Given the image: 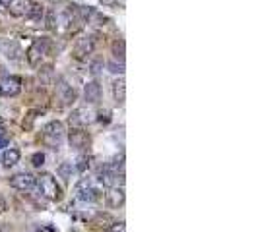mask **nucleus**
<instances>
[{
  "label": "nucleus",
  "instance_id": "nucleus-1",
  "mask_svg": "<svg viewBox=\"0 0 258 232\" xmlns=\"http://www.w3.org/2000/svg\"><path fill=\"white\" fill-rule=\"evenodd\" d=\"M35 186L39 188V193H41L43 197L51 199V201H58V199L62 197V190H60V186L56 184V180H54L51 174H43L41 178H37Z\"/></svg>",
  "mask_w": 258,
  "mask_h": 232
},
{
  "label": "nucleus",
  "instance_id": "nucleus-2",
  "mask_svg": "<svg viewBox=\"0 0 258 232\" xmlns=\"http://www.w3.org/2000/svg\"><path fill=\"white\" fill-rule=\"evenodd\" d=\"M64 136H66V128H64V124L58 122V120L49 122L47 126L43 128V139H45V143L51 145V147H58V145L62 143Z\"/></svg>",
  "mask_w": 258,
  "mask_h": 232
},
{
  "label": "nucleus",
  "instance_id": "nucleus-3",
  "mask_svg": "<svg viewBox=\"0 0 258 232\" xmlns=\"http://www.w3.org/2000/svg\"><path fill=\"white\" fill-rule=\"evenodd\" d=\"M47 50H49V41L45 37L35 39L31 48L27 50V60H29V64H31V66H37V64L41 62V58L47 54Z\"/></svg>",
  "mask_w": 258,
  "mask_h": 232
},
{
  "label": "nucleus",
  "instance_id": "nucleus-4",
  "mask_svg": "<svg viewBox=\"0 0 258 232\" xmlns=\"http://www.w3.org/2000/svg\"><path fill=\"white\" fill-rule=\"evenodd\" d=\"M122 178H124V174H118L115 170H111L109 164H105V166H101V168L97 170V180L103 186H107V188L122 186Z\"/></svg>",
  "mask_w": 258,
  "mask_h": 232
},
{
  "label": "nucleus",
  "instance_id": "nucleus-5",
  "mask_svg": "<svg viewBox=\"0 0 258 232\" xmlns=\"http://www.w3.org/2000/svg\"><path fill=\"white\" fill-rule=\"evenodd\" d=\"M0 93L4 97H16L22 93V77L18 76H8L2 83H0Z\"/></svg>",
  "mask_w": 258,
  "mask_h": 232
},
{
  "label": "nucleus",
  "instance_id": "nucleus-6",
  "mask_svg": "<svg viewBox=\"0 0 258 232\" xmlns=\"http://www.w3.org/2000/svg\"><path fill=\"white\" fill-rule=\"evenodd\" d=\"M94 48H95V37H92V35H82L76 41V45H74V54L78 58H86L88 54L94 52Z\"/></svg>",
  "mask_w": 258,
  "mask_h": 232
},
{
  "label": "nucleus",
  "instance_id": "nucleus-7",
  "mask_svg": "<svg viewBox=\"0 0 258 232\" xmlns=\"http://www.w3.org/2000/svg\"><path fill=\"white\" fill-rule=\"evenodd\" d=\"M68 141H70L72 149L82 151V149L88 147V143H90V136H88V132H84V128H72L70 136H68Z\"/></svg>",
  "mask_w": 258,
  "mask_h": 232
},
{
  "label": "nucleus",
  "instance_id": "nucleus-8",
  "mask_svg": "<svg viewBox=\"0 0 258 232\" xmlns=\"http://www.w3.org/2000/svg\"><path fill=\"white\" fill-rule=\"evenodd\" d=\"M37 182V178L33 176V174H29V172H20V174H14L12 178H10V186L12 188H16V190H31L33 186Z\"/></svg>",
  "mask_w": 258,
  "mask_h": 232
},
{
  "label": "nucleus",
  "instance_id": "nucleus-9",
  "mask_svg": "<svg viewBox=\"0 0 258 232\" xmlns=\"http://www.w3.org/2000/svg\"><path fill=\"white\" fill-rule=\"evenodd\" d=\"M105 197H107V203L111 205V207H120L122 203H124V188L122 186H115V188H109V192L105 193Z\"/></svg>",
  "mask_w": 258,
  "mask_h": 232
},
{
  "label": "nucleus",
  "instance_id": "nucleus-10",
  "mask_svg": "<svg viewBox=\"0 0 258 232\" xmlns=\"http://www.w3.org/2000/svg\"><path fill=\"white\" fill-rule=\"evenodd\" d=\"M84 99L88 101V105L99 103V99H101V85L97 81L86 83V87H84Z\"/></svg>",
  "mask_w": 258,
  "mask_h": 232
},
{
  "label": "nucleus",
  "instance_id": "nucleus-11",
  "mask_svg": "<svg viewBox=\"0 0 258 232\" xmlns=\"http://www.w3.org/2000/svg\"><path fill=\"white\" fill-rule=\"evenodd\" d=\"M90 113L86 111V109H76V111H72L70 115V126L72 128H84L86 124H90Z\"/></svg>",
  "mask_w": 258,
  "mask_h": 232
},
{
  "label": "nucleus",
  "instance_id": "nucleus-12",
  "mask_svg": "<svg viewBox=\"0 0 258 232\" xmlns=\"http://www.w3.org/2000/svg\"><path fill=\"white\" fill-rule=\"evenodd\" d=\"M0 52H2V54H6L8 58L16 60V58H20V54H22V48L18 46V43H14V41L0 39Z\"/></svg>",
  "mask_w": 258,
  "mask_h": 232
},
{
  "label": "nucleus",
  "instance_id": "nucleus-13",
  "mask_svg": "<svg viewBox=\"0 0 258 232\" xmlns=\"http://www.w3.org/2000/svg\"><path fill=\"white\" fill-rule=\"evenodd\" d=\"M76 89L72 87V85H66L64 81L62 83H58V99H60V103L62 105H70L76 101Z\"/></svg>",
  "mask_w": 258,
  "mask_h": 232
},
{
  "label": "nucleus",
  "instance_id": "nucleus-14",
  "mask_svg": "<svg viewBox=\"0 0 258 232\" xmlns=\"http://www.w3.org/2000/svg\"><path fill=\"white\" fill-rule=\"evenodd\" d=\"M78 197L82 199V201H86V203H94L97 201L99 197H101V193H99V190L94 188V186H84V188H80V193H78Z\"/></svg>",
  "mask_w": 258,
  "mask_h": 232
},
{
  "label": "nucleus",
  "instance_id": "nucleus-15",
  "mask_svg": "<svg viewBox=\"0 0 258 232\" xmlns=\"http://www.w3.org/2000/svg\"><path fill=\"white\" fill-rule=\"evenodd\" d=\"M22 159V153L16 149V147H10V149H6L4 151V155H2V164L6 166V168H10V166H16L18 162Z\"/></svg>",
  "mask_w": 258,
  "mask_h": 232
},
{
  "label": "nucleus",
  "instance_id": "nucleus-16",
  "mask_svg": "<svg viewBox=\"0 0 258 232\" xmlns=\"http://www.w3.org/2000/svg\"><path fill=\"white\" fill-rule=\"evenodd\" d=\"M29 8H31V0H14L8 10H10L14 16H27Z\"/></svg>",
  "mask_w": 258,
  "mask_h": 232
},
{
  "label": "nucleus",
  "instance_id": "nucleus-17",
  "mask_svg": "<svg viewBox=\"0 0 258 232\" xmlns=\"http://www.w3.org/2000/svg\"><path fill=\"white\" fill-rule=\"evenodd\" d=\"M113 97H115L117 103H124V99H126V83H124L122 77L113 83Z\"/></svg>",
  "mask_w": 258,
  "mask_h": 232
},
{
  "label": "nucleus",
  "instance_id": "nucleus-18",
  "mask_svg": "<svg viewBox=\"0 0 258 232\" xmlns=\"http://www.w3.org/2000/svg\"><path fill=\"white\" fill-rule=\"evenodd\" d=\"M113 54H115V60L124 62V54H126V43L122 39H117L113 43Z\"/></svg>",
  "mask_w": 258,
  "mask_h": 232
},
{
  "label": "nucleus",
  "instance_id": "nucleus-19",
  "mask_svg": "<svg viewBox=\"0 0 258 232\" xmlns=\"http://www.w3.org/2000/svg\"><path fill=\"white\" fill-rule=\"evenodd\" d=\"M43 16H45L43 6H41V4L31 2V8H29V12H27V18H29V20H41Z\"/></svg>",
  "mask_w": 258,
  "mask_h": 232
},
{
  "label": "nucleus",
  "instance_id": "nucleus-20",
  "mask_svg": "<svg viewBox=\"0 0 258 232\" xmlns=\"http://www.w3.org/2000/svg\"><path fill=\"white\" fill-rule=\"evenodd\" d=\"M74 170H76V168H74V164H72V162H62V164L56 168V172H58L64 180H70L72 172H74Z\"/></svg>",
  "mask_w": 258,
  "mask_h": 232
},
{
  "label": "nucleus",
  "instance_id": "nucleus-21",
  "mask_svg": "<svg viewBox=\"0 0 258 232\" xmlns=\"http://www.w3.org/2000/svg\"><path fill=\"white\" fill-rule=\"evenodd\" d=\"M109 168L115 170V172H118V174H124V155H122V153L117 155V157L113 159V162L109 164Z\"/></svg>",
  "mask_w": 258,
  "mask_h": 232
},
{
  "label": "nucleus",
  "instance_id": "nucleus-22",
  "mask_svg": "<svg viewBox=\"0 0 258 232\" xmlns=\"http://www.w3.org/2000/svg\"><path fill=\"white\" fill-rule=\"evenodd\" d=\"M74 168H76L78 172H86V170L90 168V155H80L76 164H74Z\"/></svg>",
  "mask_w": 258,
  "mask_h": 232
},
{
  "label": "nucleus",
  "instance_id": "nucleus-23",
  "mask_svg": "<svg viewBox=\"0 0 258 232\" xmlns=\"http://www.w3.org/2000/svg\"><path fill=\"white\" fill-rule=\"evenodd\" d=\"M45 25L49 29H54L58 25V16H56V10H49L47 16H45Z\"/></svg>",
  "mask_w": 258,
  "mask_h": 232
},
{
  "label": "nucleus",
  "instance_id": "nucleus-24",
  "mask_svg": "<svg viewBox=\"0 0 258 232\" xmlns=\"http://www.w3.org/2000/svg\"><path fill=\"white\" fill-rule=\"evenodd\" d=\"M109 70H111L113 74L122 76V74H124V62H120V60H111V62H109Z\"/></svg>",
  "mask_w": 258,
  "mask_h": 232
},
{
  "label": "nucleus",
  "instance_id": "nucleus-25",
  "mask_svg": "<svg viewBox=\"0 0 258 232\" xmlns=\"http://www.w3.org/2000/svg\"><path fill=\"white\" fill-rule=\"evenodd\" d=\"M31 164H33V166H37V168H39V166H43V164H45V155H43L41 151L33 153V155H31Z\"/></svg>",
  "mask_w": 258,
  "mask_h": 232
},
{
  "label": "nucleus",
  "instance_id": "nucleus-26",
  "mask_svg": "<svg viewBox=\"0 0 258 232\" xmlns=\"http://www.w3.org/2000/svg\"><path fill=\"white\" fill-rule=\"evenodd\" d=\"M51 77H52V68H51V66L39 70V79H41L43 83H49V81H51Z\"/></svg>",
  "mask_w": 258,
  "mask_h": 232
},
{
  "label": "nucleus",
  "instance_id": "nucleus-27",
  "mask_svg": "<svg viewBox=\"0 0 258 232\" xmlns=\"http://www.w3.org/2000/svg\"><path fill=\"white\" fill-rule=\"evenodd\" d=\"M103 66H105V62H103L101 58H97V60H94V62H92V66H90V72H92L94 76H97V74H99V72L103 70Z\"/></svg>",
  "mask_w": 258,
  "mask_h": 232
},
{
  "label": "nucleus",
  "instance_id": "nucleus-28",
  "mask_svg": "<svg viewBox=\"0 0 258 232\" xmlns=\"http://www.w3.org/2000/svg\"><path fill=\"white\" fill-rule=\"evenodd\" d=\"M109 232H126V227H124L122 221H118V223H113V225L109 227Z\"/></svg>",
  "mask_w": 258,
  "mask_h": 232
},
{
  "label": "nucleus",
  "instance_id": "nucleus-29",
  "mask_svg": "<svg viewBox=\"0 0 258 232\" xmlns=\"http://www.w3.org/2000/svg\"><path fill=\"white\" fill-rule=\"evenodd\" d=\"M97 115H99V118H97L99 122H105V124H107V122H111V113H109L107 109H103V111H99Z\"/></svg>",
  "mask_w": 258,
  "mask_h": 232
},
{
  "label": "nucleus",
  "instance_id": "nucleus-30",
  "mask_svg": "<svg viewBox=\"0 0 258 232\" xmlns=\"http://www.w3.org/2000/svg\"><path fill=\"white\" fill-rule=\"evenodd\" d=\"M103 4V8H117L118 0H99Z\"/></svg>",
  "mask_w": 258,
  "mask_h": 232
},
{
  "label": "nucleus",
  "instance_id": "nucleus-31",
  "mask_svg": "<svg viewBox=\"0 0 258 232\" xmlns=\"http://www.w3.org/2000/svg\"><path fill=\"white\" fill-rule=\"evenodd\" d=\"M6 209H8V203H6V199L0 195V213H4Z\"/></svg>",
  "mask_w": 258,
  "mask_h": 232
},
{
  "label": "nucleus",
  "instance_id": "nucleus-32",
  "mask_svg": "<svg viewBox=\"0 0 258 232\" xmlns=\"http://www.w3.org/2000/svg\"><path fill=\"white\" fill-rule=\"evenodd\" d=\"M12 2H14V0H0V4H2L4 8H10V6H12Z\"/></svg>",
  "mask_w": 258,
  "mask_h": 232
},
{
  "label": "nucleus",
  "instance_id": "nucleus-33",
  "mask_svg": "<svg viewBox=\"0 0 258 232\" xmlns=\"http://www.w3.org/2000/svg\"><path fill=\"white\" fill-rule=\"evenodd\" d=\"M6 143H8V141H6V138H0V149H2Z\"/></svg>",
  "mask_w": 258,
  "mask_h": 232
},
{
  "label": "nucleus",
  "instance_id": "nucleus-34",
  "mask_svg": "<svg viewBox=\"0 0 258 232\" xmlns=\"http://www.w3.org/2000/svg\"><path fill=\"white\" fill-rule=\"evenodd\" d=\"M0 138H4V126L0 124Z\"/></svg>",
  "mask_w": 258,
  "mask_h": 232
}]
</instances>
